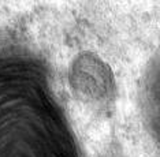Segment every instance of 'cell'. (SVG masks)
I'll list each match as a JSON object with an SVG mask.
<instances>
[{
  "instance_id": "cell-2",
  "label": "cell",
  "mask_w": 160,
  "mask_h": 157,
  "mask_svg": "<svg viewBox=\"0 0 160 157\" xmlns=\"http://www.w3.org/2000/svg\"><path fill=\"white\" fill-rule=\"evenodd\" d=\"M99 157H126V156L122 155V153L118 152V150H112V149H110V150L104 152L103 155H100Z\"/></svg>"
},
{
  "instance_id": "cell-1",
  "label": "cell",
  "mask_w": 160,
  "mask_h": 157,
  "mask_svg": "<svg viewBox=\"0 0 160 157\" xmlns=\"http://www.w3.org/2000/svg\"><path fill=\"white\" fill-rule=\"evenodd\" d=\"M68 85L79 101L105 107L114 101L116 93L115 76L107 61L99 55L83 51L71 60L68 67Z\"/></svg>"
},
{
  "instance_id": "cell-3",
  "label": "cell",
  "mask_w": 160,
  "mask_h": 157,
  "mask_svg": "<svg viewBox=\"0 0 160 157\" xmlns=\"http://www.w3.org/2000/svg\"><path fill=\"white\" fill-rule=\"evenodd\" d=\"M153 92H156V93L160 92V82H159V87H155ZM155 103H156V104H159V107H160V98H159V100H155ZM158 114L160 115V111H158ZM159 125H160V122H159Z\"/></svg>"
}]
</instances>
